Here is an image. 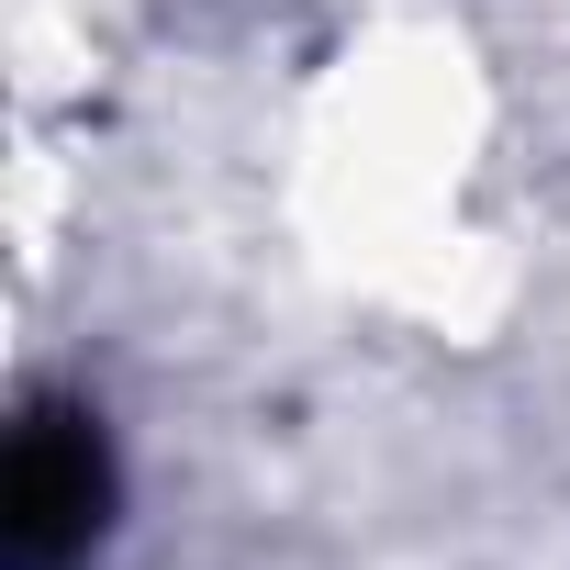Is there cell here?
<instances>
[{"label":"cell","mask_w":570,"mask_h":570,"mask_svg":"<svg viewBox=\"0 0 570 570\" xmlns=\"http://www.w3.org/2000/svg\"><path fill=\"white\" fill-rule=\"evenodd\" d=\"M112 525V436L90 403L35 392L12 425V470H0V559L12 570H79Z\"/></svg>","instance_id":"cell-1"}]
</instances>
